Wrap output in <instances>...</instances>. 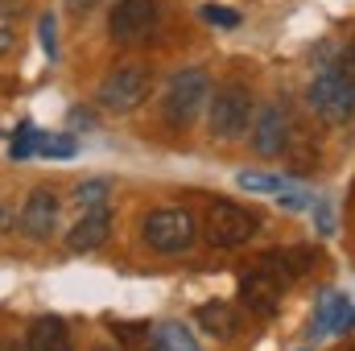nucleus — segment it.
<instances>
[{
    "instance_id": "nucleus-25",
    "label": "nucleus",
    "mask_w": 355,
    "mask_h": 351,
    "mask_svg": "<svg viewBox=\"0 0 355 351\" xmlns=\"http://www.w3.org/2000/svg\"><path fill=\"white\" fill-rule=\"evenodd\" d=\"M95 351H116V348H107V343H103V348H95Z\"/></svg>"
},
{
    "instance_id": "nucleus-16",
    "label": "nucleus",
    "mask_w": 355,
    "mask_h": 351,
    "mask_svg": "<svg viewBox=\"0 0 355 351\" xmlns=\"http://www.w3.org/2000/svg\"><path fill=\"white\" fill-rule=\"evenodd\" d=\"M244 190H261V194H289L293 186H289V178L281 174H240L236 178Z\"/></svg>"
},
{
    "instance_id": "nucleus-18",
    "label": "nucleus",
    "mask_w": 355,
    "mask_h": 351,
    "mask_svg": "<svg viewBox=\"0 0 355 351\" xmlns=\"http://www.w3.org/2000/svg\"><path fill=\"white\" fill-rule=\"evenodd\" d=\"M37 141H42V132H37V128L25 120V124L17 128V141H12V149H8V153H12V162H25V157L37 149Z\"/></svg>"
},
{
    "instance_id": "nucleus-11",
    "label": "nucleus",
    "mask_w": 355,
    "mask_h": 351,
    "mask_svg": "<svg viewBox=\"0 0 355 351\" xmlns=\"http://www.w3.org/2000/svg\"><path fill=\"white\" fill-rule=\"evenodd\" d=\"M107 232H112V211H107V207H95V211H83V215L75 219L67 244H71L75 252H91V248H99V244L107 240Z\"/></svg>"
},
{
    "instance_id": "nucleus-26",
    "label": "nucleus",
    "mask_w": 355,
    "mask_h": 351,
    "mask_svg": "<svg viewBox=\"0 0 355 351\" xmlns=\"http://www.w3.org/2000/svg\"><path fill=\"white\" fill-rule=\"evenodd\" d=\"M352 351H355V348H352Z\"/></svg>"
},
{
    "instance_id": "nucleus-17",
    "label": "nucleus",
    "mask_w": 355,
    "mask_h": 351,
    "mask_svg": "<svg viewBox=\"0 0 355 351\" xmlns=\"http://www.w3.org/2000/svg\"><path fill=\"white\" fill-rule=\"evenodd\" d=\"M75 203H79V211L107 207V182H103V178H91V182H83V186L75 190Z\"/></svg>"
},
{
    "instance_id": "nucleus-20",
    "label": "nucleus",
    "mask_w": 355,
    "mask_h": 351,
    "mask_svg": "<svg viewBox=\"0 0 355 351\" xmlns=\"http://www.w3.org/2000/svg\"><path fill=\"white\" fill-rule=\"evenodd\" d=\"M202 21H211V25H223V29H236V25H240V12H232V8H219V4H207V8H202Z\"/></svg>"
},
{
    "instance_id": "nucleus-14",
    "label": "nucleus",
    "mask_w": 355,
    "mask_h": 351,
    "mask_svg": "<svg viewBox=\"0 0 355 351\" xmlns=\"http://www.w3.org/2000/svg\"><path fill=\"white\" fill-rule=\"evenodd\" d=\"M194 318H198V327L211 331L215 339H232V335L240 331V310L227 306V302H207V306L194 310Z\"/></svg>"
},
{
    "instance_id": "nucleus-21",
    "label": "nucleus",
    "mask_w": 355,
    "mask_h": 351,
    "mask_svg": "<svg viewBox=\"0 0 355 351\" xmlns=\"http://www.w3.org/2000/svg\"><path fill=\"white\" fill-rule=\"evenodd\" d=\"M12 46H17V17L12 12H0V58L12 54Z\"/></svg>"
},
{
    "instance_id": "nucleus-19",
    "label": "nucleus",
    "mask_w": 355,
    "mask_h": 351,
    "mask_svg": "<svg viewBox=\"0 0 355 351\" xmlns=\"http://www.w3.org/2000/svg\"><path fill=\"white\" fill-rule=\"evenodd\" d=\"M37 153L42 157H71L75 153V141L71 137H42L37 141Z\"/></svg>"
},
{
    "instance_id": "nucleus-23",
    "label": "nucleus",
    "mask_w": 355,
    "mask_h": 351,
    "mask_svg": "<svg viewBox=\"0 0 355 351\" xmlns=\"http://www.w3.org/2000/svg\"><path fill=\"white\" fill-rule=\"evenodd\" d=\"M335 71H339V75H343V79H347V83L355 87V46L347 50V54H343V58H339V67H335Z\"/></svg>"
},
{
    "instance_id": "nucleus-3",
    "label": "nucleus",
    "mask_w": 355,
    "mask_h": 351,
    "mask_svg": "<svg viewBox=\"0 0 355 351\" xmlns=\"http://www.w3.org/2000/svg\"><path fill=\"white\" fill-rule=\"evenodd\" d=\"M257 228H261L257 211H248V207H240L232 198H215L211 211H207V219H202V236L215 248H244L257 236Z\"/></svg>"
},
{
    "instance_id": "nucleus-24",
    "label": "nucleus",
    "mask_w": 355,
    "mask_h": 351,
    "mask_svg": "<svg viewBox=\"0 0 355 351\" xmlns=\"http://www.w3.org/2000/svg\"><path fill=\"white\" fill-rule=\"evenodd\" d=\"M0 351H17V343H0Z\"/></svg>"
},
{
    "instance_id": "nucleus-12",
    "label": "nucleus",
    "mask_w": 355,
    "mask_h": 351,
    "mask_svg": "<svg viewBox=\"0 0 355 351\" xmlns=\"http://www.w3.org/2000/svg\"><path fill=\"white\" fill-rule=\"evenodd\" d=\"M25 348L29 351H75V343H71L67 323H62L58 314H46V318H33V323H29Z\"/></svg>"
},
{
    "instance_id": "nucleus-5",
    "label": "nucleus",
    "mask_w": 355,
    "mask_h": 351,
    "mask_svg": "<svg viewBox=\"0 0 355 351\" xmlns=\"http://www.w3.org/2000/svg\"><path fill=\"white\" fill-rule=\"evenodd\" d=\"M207 99H211V79H207V71L202 67H186V71H178L174 79H170V87H166V99H162V112H166V120L170 124H190L202 108H207Z\"/></svg>"
},
{
    "instance_id": "nucleus-13",
    "label": "nucleus",
    "mask_w": 355,
    "mask_h": 351,
    "mask_svg": "<svg viewBox=\"0 0 355 351\" xmlns=\"http://www.w3.org/2000/svg\"><path fill=\"white\" fill-rule=\"evenodd\" d=\"M355 323V310L343 293H322L318 314H314V335H339Z\"/></svg>"
},
{
    "instance_id": "nucleus-10",
    "label": "nucleus",
    "mask_w": 355,
    "mask_h": 351,
    "mask_svg": "<svg viewBox=\"0 0 355 351\" xmlns=\"http://www.w3.org/2000/svg\"><path fill=\"white\" fill-rule=\"evenodd\" d=\"M285 145H289V116H285V108H265L257 116V128H252V149L261 157H277V153H285Z\"/></svg>"
},
{
    "instance_id": "nucleus-22",
    "label": "nucleus",
    "mask_w": 355,
    "mask_h": 351,
    "mask_svg": "<svg viewBox=\"0 0 355 351\" xmlns=\"http://www.w3.org/2000/svg\"><path fill=\"white\" fill-rule=\"evenodd\" d=\"M37 33H42V50H46V54L54 58V54H58V46H54V17H50V12L42 17V25H37Z\"/></svg>"
},
{
    "instance_id": "nucleus-8",
    "label": "nucleus",
    "mask_w": 355,
    "mask_h": 351,
    "mask_svg": "<svg viewBox=\"0 0 355 351\" xmlns=\"http://www.w3.org/2000/svg\"><path fill=\"white\" fill-rule=\"evenodd\" d=\"M157 21H162L157 0H120L112 8V17H107V33L116 42H124V46H137V42L153 37Z\"/></svg>"
},
{
    "instance_id": "nucleus-7",
    "label": "nucleus",
    "mask_w": 355,
    "mask_h": 351,
    "mask_svg": "<svg viewBox=\"0 0 355 351\" xmlns=\"http://www.w3.org/2000/svg\"><path fill=\"white\" fill-rule=\"evenodd\" d=\"M145 95H149V71H145V67H120V71H112V75L99 83V91H95L99 108H107V112H116V116L141 108Z\"/></svg>"
},
{
    "instance_id": "nucleus-9",
    "label": "nucleus",
    "mask_w": 355,
    "mask_h": 351,
    "mask_svg": "<svg viewBox=\"0 0 355 351\" xmlns=\"http://www.w3.org/2000/svg\"><path fill=\"white\" fill-rule=\"evenodd\" d=\"M58 211H62V198H58L50 186L33 190L29 203H25V211H21V232H25L29 240H46V236L58 228Z\"/></svg>"
},
{
    "instance_id": "nucleus-6",
    "label": "nucleus",
    "mask_w": 355,
    "mask_h": 351,
    "mask_svg": "<svg viewBox=\"0 0 355 351\" xmlns=\"http://www.w3.org/2000/svg\"><path fill=\"white\" fill-rule=\"evenodd\" d=\"M306 99H310V112H318L327 124H347L355 116V87L339 75V71H322V75L310 83Z\"/></svg>"
},
{
    "instance_id": "nucleus-4",
    "label": "nucleus",
    "mask_w": 355,
    "mask_h": 351,
    "mask_svg": "<svg viewBox=\"0 0 355 351\" xmlns=\"http://www.w3.org/2000/svg\"><path fill=\"white\" fill-rule=\"evenodd\" d=\"M285 281H289V268L281 261V252H268L257 261V268L240 281V298H244V306L252 310V314H277V302H281V289H285Z\"/></svg>"
},
{
    "instance_id": "nucleus-2",
    "label": "nucleus",
    "mask_w": 355,
    "mask_h": 351,
    "mask_svg": "<svg viewBox=\"0 0 355 351\" xmlns=\"http://www.w3.org/2000/svg\"><path fill=\"white\" fill-rule=\"evenodd\" d=\"M248 124H252V95H248V87L223 83V87L211 91V99H207V128H211L219 141L244 137Z\"/></svg>"
},
{
    "instance_id": "nucleus-1",
    "label": "nucleus",
    "mask_w": 355,
    "mask_h": 351,
    "mask_svg": "<svg viewBox=\"0 0 355 351\" xmlns=\"http://www.w3.org/2000/svg\"><path fill=\"white\" fill-rule=\"evenodd\" d=\"M141 236H145V244H149L153 252L178 257V252H186V248L194 244L198 228H194V215H190L186 207H157V211L145 215Z\"/></svg>"
},
{
    "instance_id": "nucleus-15",
    "label": "nucleus",
    "mask_w": 355,
    "mask_h": 351,
    "mask_svg": "<svg viewBox=\"0 0 355 351\" xmlns=\"http://www.w3.org/2000/svg\"><path fill=\"white\" fill-rule=\"evenodd\" d=\"M153 351H198V343L182 323H162L153 331Z\"/></svg>"
}]
</instances>
